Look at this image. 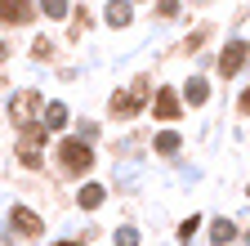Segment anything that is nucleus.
I'll list each match as a JSON object with an SVG mask.
<instances>
[{
	"mask_svg": "<svg viewBox=\"0 0 250 246\" xmlns=\"http://www.w3.org/2000/svg\"><path fill=\"white\" fill-rule=\"evenodd\" d=\"M49 126H22V139H18V161L22 166H36L41 161V139H45Z\"/></svg>",
	"mask_w": 250,
	"mask_h": 246,
	"instance_id": "nucleus-1",
	"label": "nucleus"
},
{
	"mask_svg": "<svg viewBox=\"0 0 250 246\" xmlns=\"http://www.w3.org/2000/svg\"><path fill=\"white\" fill-rule=\"evenodd\" d=\"M62 166H67V170H89V166H94V152H89V143L67 139V143H62Z\"/></svg>",
	"mask_w": 250,
	"mask_h": 246,
	"instance_id": "nucleus-2",
	"label": "nucleus"
},
{
	"mask_svg": "<svg viewBox=\"0 0 250 246\" xmlns=\"http://www.w3.org/2000/svg\"><path fill=\"white\" fill-rule=\"evenodd\" d=\"M246 58H250V45H246V41H232L224 54H219V72H224V76L241 72V67H246Z\"/></svg>",
	"mask_w": 250,
	"mask_h": 246,
	"instance_id": "nucleus-3",
	"label": "nucleus"
},
{
	"mask_svg": "<svg viewBox=\"0 0 250 246\" xmlns=\"http://www.w3.org/2000/svg\"><path fill=\"white\" fill-rule=\"evenodd\" d=\"M9 224H14V233H22V237H41V233H45V220H36L27 206H14Z\"/></svg>",
	"mask_w": 250,
	"mask_h": 246,
	"instance_id": "nucleus-4",
	"label": "nucleus"
},
{
	"mask_svg": "<svg viewBox=\"0 0 250 246\" xmlns=\"http://www.w3.org/2000/svg\"><path fill=\"white\" fill-rule=\"evenodd\" d=\"M143 89H147V81H139L134 89L116 94V99H112V112H116V116H130V112H139V103H143Z\"/></svg>",
	"mask_w": 250,
	"mask_h": 246,
	"instance_id": "nucleus-5",
	"label": "nucleus"
},
{
	"mask_svg": "<svg viewBox=\"0 0 250 246\" xmlns=\"http://www.w3.org/2000/svg\"><path fill=\"white\" fill-rule=\"evenodd\" d=\"M179 108H183V103H179V94H174V89H156L152 112L161 116V121H174V116H179Z\"/></svg>",
	"mask_w": 250,
	"mask_h": 246,
	"instance_id": "nucleus-6",
	"label": "nucleus"
},
{
	"mask_svg": "<svg viewBox=\"0 0 250 246\" xmlns=\"http://www.w3.org/2000/svg\"><path fill=\"white\" fill-rule=\"evenodd\" d=\"M36 108H41V94H18V99L9 103V116L18 121V126H27V116L36 112Z\"/></svg>",
	"mask_w": 250,
	"mask_h": 246,
	"instance_id": "nucleus-7",
	"label": "nucleus"
},
{
	"mask_svg": "<svg viewBox=\"0 0 250 246\" xmlns=\"http://www.w3.org/2000/svg\"><path fill=\"white\" fill-rule=\"evenodd\" d=\"M0 18H5V22H27L31 18V5H27V0H5V5H0Z\"/></svg>",
	"mask_w": 250,
	"mask_h": 246,
	"instance_id": "nucleus-8",
	"label": "nucleus"
},
{
	"mask_svg": "<svg viewBox=\"0 0 250 246\" xmlns=\"http://www.w3.org/2000/svg\"><path fill=\"white\" fill-rule=\"evenodd\" d=\"M210 242H214V246L237 242V224H232V220H214V224H210Z\"/></svg>",
	"mask_w": 250,
	"mask_h": 246,
	"instance_id": "nucleus-9",
	"label": "nucleus"
},
{
	"mask_svg": "<svg viewBox=\"0 0 250 246\" xmlns=\"http://www.w3.org/2000/svg\"><path fill=\"white\" fill-rule=\"evenodd\" d=\"M107 22L112 27H125V22H130V0H112V5H107Z\"/></svg>",
	"mask_w": 250,
	"mask_h": 246,
	"instance_id": "nucleus-10",
	"label": "nucleus"
},
{
	"mask_svg": "<svg viewBox=\"0 0 250 246\" xmlns=\"http://www.w3.org/2000/svg\"><path fill=\"white\" fill-rule=\"evenodd\" d=\"M81 206L85 210H99L103 206V188H99V183H85V188H81Z\"/></svg>",
	"mask_w": 250,
	"mask_h": 246,
	"instance_id": "nucleus-11",
	"label": "nucleus"
},
{
	"mask_svg": "<svg viewBox=\"0 0 250 246\" xmlns=\"http://www.w3.org/2000/svg\"><path fill=\"white\" fill-rule=\"evenodd\" d=\"M183 94H188V103H206V94H210V85H206L201 76H192V81H188V89H183Z\"/></svg>",
	"mask_w": 250,
	"mask_h": 246,
	"instance_id": "nucleus-12",
	"label": "nucleus"
},
{
	"mask_svg": "<svg viewBox=\"0 0 250 246\" xmlns=\"http://www.w3.org/2000/svg\"><path fill=\"white\" fill-rule=\"evenodd\" d=\"M62 121H67V108H62V103H49L45 108V126L49 130H62Z\"/></svg>",
	"mask_w": 250,
	"mask_h": 246,
	"instance_id": "nucleus-13",
	"label": "nucleus"
},
{
	"mask_svg": "<svg viewBox=\"0 0 250 246\" xmlns=\"http://www.w3.org/2000/svg\"><path fill=\"white\" fill-rule=\"evenodd\" d=\"M179 148V134L174 130H161V134H156V152H174Z\"/></svg>",
	"mask_w": 250,
	"mask_h": 246,
	"instance_id": "nucleus-14",
	"label": "nucleus"
},
{
	"mask_svg": "<svg viewBox=\"0 0 250 246\" xmlns=\"http://www.w3.org/2000/svg\"><path fill=\"white\" fill-rule=\"evenodd\" d=\"M41 9H45L49 18H62V14H67V0H41Z\"/></svg>",
	"mask_w": 250,
	"mask_h": 246,
	"instance_id": "nucleus-15",
	"label": "nucleus"
},
{
	"mask_svg": "<svg viewBox=\"0 0 250 246\" xmlns=\"http://www.w3.org/2000/svg\"><path fill=\"white\" fill-rule=\"evenodd\" d=\"M116 246H139V233H134V228H121V233H116Z\"/></svg>",
	"mask_w": 250,
	"mask_h": 246,
	"instance_id": "nucleus-16",
	"label": "nucleus"
},
{
	"mask_svg": "<svg viewBox=\"0 0 250 246\" xmlns=\"http://www.w3.org/2000/svg\"><path fill=\"white\" fill-rule=\"evenodd\" d=\"M197 224H201V220H197V215H188V220H183V228H179V233H183V237H192V233H197Z\"/></svg>",
	"mask_w": 250,
	"mask_h": 246,
	"instance_id": "nucleus-17",
	"label": "nucleus"
},
{
	"mask_svg": "<svg viewBox=\"0 0 250 246\" xmlns=\"http://www.w3.org/2000/svg\"><path fill=\"white\" fill-rule=\"evenodd\" d=\"M31 49H36V58H49V54H54V45H49V41H36Z\"/></svg>",
	"mask_w": 250,
	"mask_h": 246,
	"instance_id": "nucleus-18",
	"label": "nucleus"
},
{
	"mask_svg": "<svg viewBox=\"0 0 250 246\" xmlns=\"http://www.w3.org/2000/svg\"><path fill=\"white\" fill-rule=\"evenodd\" d=\"M174 9H179V0H161V18H174Z\"/></svg>",
	"mask_w": 250,
	"mask_h": 246,
	"instance_id": "nucleus-19",
	"label": "nucleus"
},
{
	"mask_svg": "<svg viewBox=\"0 0 250 246\" xmlns=\"http://www.w3.org/2000/svg\"><path fill=\"white\" fill-rule=\"evenodd\" d=\"M241 112H250V89H246V94H241Z\"/></svg>",
	"mask_w": 250,
	"mask_h": 246,
	"instance_id": "nucleus-20",
	"label": "nucleus"
},
{
	"mask_svg": "<svg viewBox=\"0 0 250 246\" xmlns=\"http://www.w3.org/2000/svg\"><path fill=\"white\" fill-rule=\"evenodd\" d=\"M81 242H85V237H72V242H58V246H81Z\"/></svg>",
	"mask_w": 250,
	"mask_h": 246,
	"instance_id": "nucleus-21",
	"label": "nucleus"
},
{
	"mask_svg": "<svg viewBox=\"0 0 250 246\" xmlns=\"http://www.w3.org/2000/svg\"><path fill=\"white\" fill-rule=\"evenodd\" d=\"M246 242H250V233H246Z\"/></svg>",
	"mask_w": 250,
	"mask_h": 246,
	"instance_id": "nucleus-22",
	"label": "nucleus"
}]
</instances>
